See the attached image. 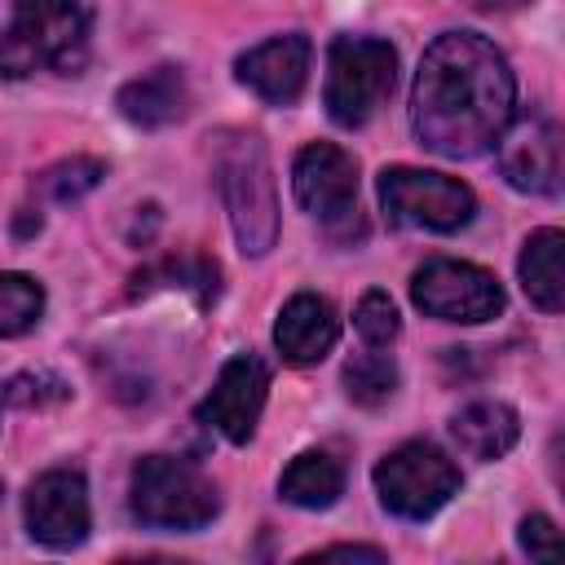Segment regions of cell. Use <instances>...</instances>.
Here are the masks:
<instances>
[{
  "instance_id": "cell-1",
  "label": "cell",
  "mask_w": 565,
  "mask_h": 565,
  "mask_svg": "<svg viewBox=\"0 0 565 565\" xmlns=\"http://www.w3.org/2000/svg\"><path fill=\"white\" fill-rule=\"evenodd\" d=\"M516 115V79L508 57L477 31L437 35L415 71V137L446 159L486 154Z\"/></svg>"
},
{
  "instance_id": "cell-2",
  "label": "cell",
  "mask_w": 565,
  "mask_h": 565,
  "mask_svg": "<svg viewBox=\"0 0 565 565\" xmlns=\"http://www.w3.org/2000/svg\"><path fill=\"white\" fill-rule=\"evenodd\" d=\"M93 18L84 0H13L0 31V79H26L35 71L79 75L88 62Z\"/></svg>"
},
{
  "instance_id": "cell-3",
  "label": "cell",
  "mask_w": 565,
  "mask_h": 565,
  "mask_svg": "<svg viewBox=\"0 0 565 565\" xmlns=\"http://www.w3.org/2000/svg\"><path fill=\"white\" fill-rule=\"evenodd\" d=\"M216 190L225 199L243 256H265L278 238V194L265 141L256 132L216 137Z\"/></svg>"
},
{
  "instance_id": "cell-4",
  "label": "cell",
  "mask_w": 565,
  "mask_h": 565,
  "mask_svg": "<svg viewBox=\"0 0 565 565\" xmlns=\"http://www.w3.org/2000/svg\"><path fill=\"white\" fill-rule=\"evenodd\" d=\"M128 508L150 530L190 534V530H203L221 512V494H216V481L199 463L172 459V455H146L132 468Z\"/></svg>"
},
{
  "instance_id": "cell-5",
  "label": "cell",
  "mask_w": 565,
  "mask_h": 565,
  "mask_svg": "<svg viewBox=\"0 0 565 565\" xmlns=\"http://www.w3.org/2000/svg\"><path fill=\"white\" fill-rule=\"evenodd\" d=\"M397 79V53L375 35H340L327 53L322 102L340 128H362L388 102Z\"/></svg>"
},
{
  "instance_id": "cell-6",
  "label": "cell",
  "mask_w": 565,
  "mask_h": 565,
  "mask_svg": "<svg viewBox=\"0 0 565 565\" xmlns=\"http://www.w3.org/2000/svg\"><path fill=\"white\" fill-rule=\"evenodd\" d=\"M375 494L402 521H428L459 494V468L433 441H402L375 463Z\"/></svg>"
},
{
  "instance_id": "cell-7",
  "label": "cell",
  "mask_w": 565,
  "mask_h": 565,
  "mask_svg": "<svg viewBox=\"0 0 565 565\" xmlns=\"http://www.w3.org/2000/svg\"><path fill=\"white\" fill-rule=\"evenodd\" d=\"M380 207L402 230L455 234L472 221L477 199L459 177L424 172V168H384L380 172Z\"/></svg>"
},
{
  "instance_id": "cell-8",
  "label": "cell",
  "mask_w": 565,
  "mask_h": 565,
  "mask_svg": "<svg viewBox=\"0 0 565 565\" xmlns=\"http://www.w3.org/2000/svg\"><path fill=\"white\" fill-rule=\"evenodd\" d=\"M291 190H296V203L331 238L362 234V221H358V163H353L349 150H340L331 141L305 146L296 154V163H291Z\"/></svg>"
},
{
  "instance_id": "cell-9",
  "label": "cell",
  "mask_w": 565,
  "mask_h": 565,
  "mask_svg": "<svg viewBox=\"0 0 565 565\" xmlns=\"http://www.w3.org/2000/svg\"><path fill=\"white\" fill-rule=\"evenodd\" d=\"M411 300L437 322H490L494 313H503L499 278L472 260L450 256L424 260L411 274Z\"/></svg>"
},
{
  "instance_id": "cell-10",
  "label": "cell",
  "mask_w": 565,
  "mask_h": 565,
  "mask_svg": "<svg viewBox=\"0 0 565 565\" xmlns=\"http://www.w3.org/2000/svg\"><path fill=\"white\" fill-rule=\"evenodd\" d=\"M22 516H26V530H31L35 543H44L53 552L79 547L88 539V525H93L84 472H75V468H49V472H40L31 481V490H26Z\"/></svg>"
},
{
  "instance_id": "cell-11",
  "label": "cell",
  "mask_w": 565,
  "mask_h": 565,
  "mask_svg": "<svg viewBox=\"0 0 565 565\" xmlns=\"http://www.w3.org/2000/svg\"><path fill=\"white\" fill-rule=\"evenodd\" d=\"M265 397H269V366L256 353H234L221 366L212 393L199 402V419L207 428H216L225 441L243 446V441H252V433L260 424Z\"/></svg>"
},
{
  "instance_id": "cell-12",
  "label": "cell",
  "mask_w": 565,
  "mask_h": 565,
  "mask_svg": "<svg viewBox=\"0 0 565 565\" xmlns=\"http://www.w3.org/2000/svg\"><path fill=\"white\" fill-rule=\"evenodd\" d=\"M499 172L521 194H556L561 190V128L547 115H512L499 132Z\"/></svg>"
},
{
  "instance_id": "cell-13",
  "label": "cell",
  "mask_w": 565,
  "mask_h": 565,
  "mask_svg": "<svg viewBox=\"0 0 565 565\" xmlns=\"http://www.w3.org/2000/svg\"><path fill=\"white\" fill-rule=\"evenodd\" d=\"M309 40L300 31H287V35H274L256 49H247L234 71H238V84H247L260 102L269 106H291L300 93H305V79H309Z\"/></svg>"
},
{
  "instance_id": "cell-14",
  "label": "cell",
  "mask_w": 565,
  "mask_h": 565,
  "mask_svg": "<svg viewBox=\"0 0 565 565\" xmlns=\"http://www.w3.org/2000/svg\"><path fill=\"white\" fill-rule=\"evenodd\" d=\"M340 340V318H335V305L327 296H313V291H300L282 305L278 322H274V344L278 353L291 362V366H313L322 362Z\"/></svg>"
},
{
  "instance_id": "cell-15",
  "label": "cell",
  "mask_w": 565,
  "mask_h": 565,
  "mask_svg": "<svg viewBox=\"0 0 565 565\" xmlns=\"http://www.w3.org/2000/svg\"><path fill=\"white\" fill-rule=\"evenodd\" d=\"M119 115L137 128H168L185 115L190 106V88H185V75L177 66H154L137 79H128L115 97Z\"/></svg>"
},
{
  "instance_id": "cell-16",
  "label": "cell",
  "mask_w": 565,
  "mask_h": 565,
  "mask_svg": "<svg viewBox=\"0 0 565 565\" xmlns=\"http://www.w3.org/2000/svg\"><path fill=\"white\" fill-rule=\"evenodd\" d=\"M450 437L468 459H503L521 437V419L508 402H472L450 419Z\"/></svg>"
},
{
  "instance_id": "cell-17",
  "label": "cell",
  "mask_w": 565,
  "mask_h": 565,
  "mask_svg": "<svg viewBox=\"0 0 565 565\" xmlns=\"http://www.w3.org/2000/svg\"><path fill=\"white\" fill-rule=\"evenodd\" d=\"M565 234L561 230H534L521 247V260H516V274H521V287L525 296L543 309V313H561L565 305Z\"/></svg>"
},
{
  "instance_id": "cell-18",
  "label": "cell",
  "mask_w": 565,
  "mask_h": 565,
  "mask_svg": "<svg viewBox=\"0 0 565 565\" xmlns=\"http://www.w3.org/2000/svg\"><path fill=\"white\" fill-rule=\"evenodd\" d=\"M278 494L296 508H331L344 494V463L327 450H305L287 463V472L278 477Z\"/></svg>"
},
{
  "instance_id": "cell-19",
  "label": "cell",
  "mask_w": 565,
  "mask_h": 565,
  "mask_svg": "<svg viewBox=\"0 0 565 565\" xmlns=\"http://www.w3.org/2000/svg\"><path fill=\"white\" fill-rule=\"evenodd\" d=\"M159 282H163V287L194 291V300L207 305V300H216L221 269H216V260H207V256H172V260H163V265L137 274V291H150V287H159Z\"/></svg>"
},
{
  "instance_id": "cell-20",
  "label": "cell",
  "mask_w": 565,
  "mask_h": 565,
  "mask_svg": "<svg viewBox=\"0 0 565 565\" xmlns=\"http://www.w3.org/2000/svg\"><path fill=\"white\" fill-rule=\"evenodd\" d=\"M44 313V287L31 274L0 269V340L26 335Z\"/></svg>"
},
{
  "instance_id": "cell-21",
  "label": "cell",
  "mask_w": 565,
  "mask_h": 565,
  "mask_svg": "<svg viewBox=\"0 0 565 565\" xmlns=\"http://www.w3.org/2000/svg\"><path fill=\"white\" fill-rule=\"evenodd\" d=\"M344 388H349V397L362 402V406L388 402L393 388H397V366H393V358H384V353H362V358H353V362L344 366Z\"/></svg>"
},
{
  "instance_id": "cell-22",
  "label": "cell",
  "mask_w": 565,
  "mask_h": 565,
  "mask_svg": "<svg viewBox=\"0 0 565 565\" xmlns=\"http://www.w3.org/2000/svg\"><path fill=\"white\" fill-rule=\"evenodd\" d=\"M102 177H106V163H102V159L75 154V159L53 163V168L40 177V190H44L49 199H57V203H75V199H84L88 190H97Z\"/></svg>"
},
{
  "instance_id": "cell-23",
  "label": "cell",
  "mask_w": 565,
  "mask_h": 565,
  "mask_svg": "<svg viewBox=\"0 0 565 565\" xmlns=\"http://www.w3.org/2000/svg\"><path fill=\"white\" fill-rule=\"evenodd\" d=\"M353 327H358V335H362L371 349L393 344L397 331H402V322H397V305L388 300V291H366V296L358 300V309H353Z\"/></svg>"
},
{
  "instance_id": "cell-24",
  "label": "cell",
  "mask_w": 565,
  "mask_h": 565,
  "mask_svg": "<svg viewBox=\"0 0 565 565\" xmlns=\"http://www.w3.org/2000/svg\"><path fill=\"white\" fill-rule=\"evenodd\" d=\"M521 547L530 552V556H539V561H552L556 556V525L547 521V516H525L521 521Z\"/></svg>"
},
{
  "instance_id": "cell-25",
  "label": "cell",
  "mask_w": 565,
  "mask_h": 565,
  "mask_svg": "<svg viewBox=\"0 0 565 565\" xmlns=\"http://www.w3.org/2000/svg\"><path fill=\"white\" fill-rule=\"evenodd\" d=\"M331 556H353V561H384L380 547H358V543H335V547H322L318 561H331Z\"/></svg>"
}]
</instances>
